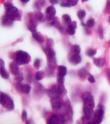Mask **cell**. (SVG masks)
Listing matches in <instances>:
<instances>
[{
	"instance_id": "1",
	"label": "cell",
	"mask_w": 110,
	"mask_h": 124,
	"mask_svg": "<svg viewBox=\"0 0 110 124\" xmlns=\"http://www.w3.org/2000/svg\"><path fill=\"white\" fill-rule=\"evenodd\" d=\"M4 7L5 9V15L11 20L14 21L21 20V15L19 13V9L12 3L9 2H6L4 4Z\"/></svg>"
},
{
	"instance_id": "2",
	"label": "cell",
	"mask_w": 110,
	"mask_h": 124,
	"mask_svg": "<svg viewBox=\"0 0 110 124\" xmlns=\"http://www.w3.org/2000/svg\"><path fill=\"white\" fill-rule=\"evenodd\" d=\"M45 53L47 57V65L49 68L53 69L57 66L55 53L51 46H47L45 49Z\"/></svg>"
},
{
	"instance_id": "3",
	"label": "cell",
	"mask_w": 110,
	"mask_h": 124,
	"mask_svg": "<svg viewBox=\"0 0 110 124\" xmlns=\"http://www.w3.org/2000/svg\"><path fill=\"white\" fill-rule=\"evenodd\" d=\"M15 60L19 65L29 64L31 61V57L26 52L19 50L15 53Z\"/></svg>"
},
{
	"instance_id": "4",
	"label": "cell",
	"mask_w": 110,
	"mask_h": 124,
	"mask_svg": "<svg viewBox=\"0 0 110 124\" xmlns=\"http://www.w3.org/2000/svg\"><path fill=\"white\" fill-rule=\"evenodd\" d=\"M103 106L101 104H99L98 106V108L95 111L93 117L92 118V123L94 124H100L103 118L104 115Z\"/></svg>"
},
{
	"instance_id": "5",
	"label": "cell",
	"mask_w": 110,
	"mask_h": 124,
	"mask_svg": "<svg viewBox=\"0 0 110 124\" xmlns=\"http://www.w3.org/2000/svg\"><path fill=\"white\" fill-rule=\"evenodd\" d=\"M82 98L83 99L84 103L85 106L94 108L95 107L94 97L89 92H85L82 95Z\"/></svg>"
},
{
	"instance_id": "6",
	"label": "cell",
	"mask_w": 110,
	"mask_h": 124,
	"mask_svg": "<svg viewBox=\"0 0 110 124\" xmlns=\"http://www.w3.org/2000/svg\"><path fill=\"white\" fill-rule=\"evenodd\" d=\"M46 14L47 19L51 22L55 17V16L56 14V9L53 6H50L46 9Z\"/></svg>"
},
{
	"instance_id": "7",
	"label": "cell",
	"mask_w": 110,
	"mask_h": 124,
	"mask_svg": "<svg viewBox=\"0 0 110 124\" xmlns=\"http://www.w3.org/2000/svg\"><path fill=\"white\" fill-rule=\"evenodd\" d=\"M47 93L51 99L60 97L61 96L58 90L57 86H56V85H53L51 88L48 89L47 91Z\"/></svg>"
},
{
	"instance_id": "8",
	"label": "cell",
	"mask_w": 110,
	"mask_h": 124,
	"mask_svg": "<svg viewBox=\"0 0 110 124\" xmlns=\"http://www.w3.org/2000/svg\"><path fill=\"white\" fill-rule=\"evenodd\" d=\"M51 103L54 110H60L63 106V103L59 97L51 99Z\"/></svg>"
},
{
	"instance_id": "9",
	"label": "cell",
	"mask_w": 110,
	"mask_h": 124,
	"mask_svg": "<svg viewBox=\"0 0 110 124\" xmlns=\"http://www.w3.org/2000/svg\"><path fill=\"white\" fill-rule=\"evenodd\" d=\"M65 106L66 109V114L67 115L68 118L72 121L73 116V111L71 107V104L68 99H66L65 101Z\"/></svg>"
},
{
	"instance_id": "10",
	"label": "cell",
	"mask_w": 110,
	"mask_h": 124,
	"mask_svg": "<svg viewBox=\"0 0 110 124\" xmlns=\"http://www.w3.org/2000/svg\"><path fill=\"white\" fill-rule=\"evenodd\" d=\"M69 60L71 63L74 65H77L80 63L81 62V57L79 54L71 53L69 57Z\"/></svg>"
},
{
	"instance_id": "11",
	"label": "cell",
	"mask_w": 110,
	"mask_h": 124,
	"mask_svg": "<svg viewBox=\"0 0 110 124\" xmlns=\"http://www.w3.org/2000/svg\"><path fill=\"white\" fill-rule=\"evenodd\" d=\"M83 110L85 117L89 120H92L94 116V113H95L93 108L84 106Z\"/></svg>"
},
{
	"instance_id": "12",
	"label": "cell",
	"mask_w": 110,
	"mask_h": 124,
	"mask_svg": "<svg viewBox=\"0 0 110 124\" xmlns=\"http://www.w3.org/2000/svg\"><path fill=\"white\" fill-rule=\"evenodd\" d=\"M19 65L16 63V62H12L9 64V70L14 76H17L19 72Z\"/></svg>"
},
{
	"instance_id": "13",
	"label": "cell",
	"mask_w": 110,
	"mask_h": 124,
	"mask_svg": "<svg viewBox=\"0 0 110 124\" xmlns=\"http://www.w3.org/2000/svg\"><path fill=\"white\" fill-rule=\"evenodd\" d=\"M77 28V23L76 21H73L71 24L68 25L66 30L67 32L69 35H73L76 33V30Z\"/></svg>"
},
{
	"instance_id": "14",
	"label": "cell",
	"mask_w": 110,
	"mask_h": 124,
	"mask_svg": "<svg viewBox=\"0 0 110 124\" xmlns=\"http://www.w3.org/2000/svg\"><path fill=\"white\" fill-rule=\"evenodd\" d=\"M14 21L7 15H5L2 18V24L4 26H9L13 24Z\"/></svg>"
},
{
	"instance_id": "15",
	"label": "cell",
	"mask_w": 110,
	"mask_h": 124,
	"mask_svg": "<svg viewBox=\"0 0 110 124\" xmlns=\"http://www.w3.org/2000/svg\"><path fill=\"white\" fill-rule=\"evenodd\" d=\"M32 36L35 40L40 44L43 43L45 41V37L39 32H36L32 33Z\"/></svg>"
},
{
	"instance_id": "16",
	"label": "cell",
	"mask_w": 110,
	"mask_h": 124,
	"mask_svg": "<svg viewBox=\"0 0 110 124\" xmlns=\"http://www.w3.org/2000/svg\"><path fill=\"white\" fill-rule=\"evenodd\" d=\"M60 122L61 120L60 117L56 114H54L48 119L47 123L49 124H54L60 123Z\"/></svg>"
},
{
	"instance_id": "17",
	"label": "cell",
	"mask_w": 110,
	"mask_h": 124,
	"mask_svg": "<svg viewBox=\"0 0 110 124\" xmlns=\"http://www.w3.org/2000/svg\"><path fill=\"white\" fill-rule=\"evenodd\" d=\"M67 73V68L63 65H59L57 66V75L65 77Z\"/></svg>"
},
{
	"instance_id": "18",
	"label": "cell",
	"mask_w": 110,
	"mask_h": 124,
	"mask_svg": "<svg viewBox=\"0 0 110 124\" xmlns=\"http://www.w3.org/2000/svg\"><path fill=\"white\" fill-rule=\"evenodd\" d=\"M51 25L54 26V28L60 30H61L63 28V26L61 25L60 21L59 20V19L57 17H55L53 19L52 21H51Z\"/></svg>"
},
{
	"instance_id": "19",
	"label": "cell",
	"mask_w": 110,
	"mask_h": 124,
	"mask_svg": "<svg viewBox=\"0 0 110 124\" xmlns=\"http://www.w3.org/2000/svg\"><path fill=\"white\" fill-rule=\"evenodd\" d=\"M19 88L20 91L24 94H29L31 90V87L29 84H21Z\"/></svg>"
},
{
	"instance_id": "20",
	"label": "cell",
	"mask_w": 110,
	"mask_h": 124,
	"mask_svg": "<svg viewBox=\"0 0 110 124\" xmlns=\"http://www.w3.org/2000/svg\"><path fill=\"white\" fill-rule=\"evenodd\" d=\"M8 111H12L14 109L15 105L14 103V101L13 99H11L10 98L9 99V100L7 101V102L6 103L4 106H3Z\"/></svg>"
},
{
	"instance_id": "21",
	"label": "cell",
	"mask_w": 110,
	"mask_h": 124,
	"mask_svg": "<svg viewBox=\"0 0 110 124\" xmlns=\"http://www.w3.org/2000/svg\"><path fill=\"white\" fill-rule=\"evenodd\" d=\"M94 63L98 67H103L105 63V60L104 58L101 59H94Z\"/></svg>"
},
{
	"instance_id": "22",
	"label": "cell",
	"mask_w": 110,
	"mask_h": 124,
	"mask_svg": "<svg viewBox=\"0 0 110 124\" xmlns=\"http://www.w3.org/2000/svg\"><path fill=\"white\" fill-rule=\"evenodd\" d=\"M78 74L81 79H85L88 75V72L85 68H83L78 71Z\"/></svg>"
},
{
	"instance_id": "23",
	"label": "cell",
	"mask_w": 110,
	"mask_h": 124,
	"mask_svg": "<svg viewBox=\"0 0 110 124\" xmlns=\"http://www.w3.org/2000/svg\"><path fill=\"white\" fill-rule=\"evenodd\" d=\"M5 66H1V75L3 78L7 79L9 78V74L5 68Z\"/></svg>"
},
{
	"instance_id": "24",
	"label": "cell",
	"mask_w": 110,
	"mask_h": 124,
	"mask_svg": "<svg viewBox=\"0 0 110 124\" xmlns=\"http://www.w3.org/2000/svg\"><path fill=\"white\" fill-rule=\"evenodd\" d=\"M9 98L10 97L9 96L2 92L1 94V103L2 105L3 106H4Z\"/></svg>"
},
{
	"instance_id": "25",
	"label": "cell",
	"mask_w": 110,
	"mask_h": 124,
	"mask_svg": "<svg viewBox=\"0 0 110 124\" xmlns=\"http://www.w3.org/2000/svg\"><path fill=\"white\" fill-rule=\"evenodd\" d=\"M62 19H63V21L65 24L66 25H69L72 23L71 18H70V16L67 14H65L63 15Z\"/></svg>"
},
{
	"instance_id": "26",
	"label": "cell",
	"mask_w": 110,
	"mask_h": 124,
	"mask_svg": "<svg viewBox=\"0 0 110 124\" xmlns=\"http://www.w3.org/2000/svg\"><path fill=\"white\" fill-rule=\"evenodd\" d=\"M71 51L72 53L79 54L81 52V48L79 45H73L71 47Z\"/></svg>"
},
{
	"instance_id": "27",
	"label": "cell",
	"mask_w": 110,
	"mask_h": 124,
	"mask_svg": "<svg viewBox=\"0 0 110 124\" xmlns=\"http://www.w3.org/2000/svg\"><path fill=\"white\" fill-rule=\"evenodd\" d=\"M59 93L61 95H65L67 93V90L64 87V84H58L57 85Z\"/></svg>"
},
{
	"instance_id": "28",
	"label": "cell",
	"mask_w": 110,
	"mask_h": 124,
	"mask_svg": "<svg viewBox=\"0 0 110 124\" xmlns=\"http://www.w3.org/2000/svg\"><path fill=\"white\" fill-rule=\"evenodd\" d=\"M45 4V0H37L35 4V6L37 9L40 10L42 7L44 6Z\"/></svg>"
},
{
	"instance_id": "29",
	"label": "cell",
	"mask_w": 110,
	"mask_h": 124,
	"mask_svg": "<svg viewBox=\"0 0 110 124\" xmlns=\"http://www.w3.org/2000/svg\"><path fill=\"white\" fill-rule=\"evenodd\" d=\"M45 77V73L42 71H37L35 74V78L37 80L40 81L44 78Z\"/></svg>"
},
{
	"instance_id": "30",
	"label": "cell",
	"mask_w": 110,
	"mask_h": 124,
	"mask_svg": "<svg viewBox=\"0 0 110 124\" xmlns=\"http://www.w3.org/2000/svg\"><path fill=\"white\" fill-rule=\"evenodd\" d=\"M29 22H30V25H32V26L36 27V26L38 25V20L35 18L33 14L32 16H31L30 17Z\"/></svg>"
},
{
	"instance_id": "31",
	"label": "cell",
	"mask_w": 110,
	"mask_h": 124,
	"mask_svg": "<svg viewBox=\"0 0 110 124\" xmlns=\"http://www.w3.org/2000/svg\"><path fill=\"white\" fill-rule=\"evenodd\" d=\"M97 53V50L95 49H93L92 48L88 49L86 51V55H88L89 57H93L94 55H96Z\"/></svg>"
},
{
	"instance_id": "32",
	"label": "cell",
	"mask_w": 110,
	"mask_h": 124,
	"mask_svg": "<svg viewBox=\"0 0 110 124\" xmlns=\"http://www.w3.org/2000/svg\"><path fill=\"white\" fill-rule=\"evenodd\" d=\"M33 15L38 21H40L43 18V14L40 11H35L33 13Z\"/></svg>"
},
{
	"instance_id": "33",
	"label": "cell",
	"mask_w": 110,
	"mask_h": 124,
	"mask_svg": "<svg viewBox=\"0 0 110 124\" xmlns=\"http://www.w3.org/2000/svg\"><path fill=\"white\" fill-rule=\"evenodd\" d=\"M77 16H78L79 19H80V20H83L86 16L85 11L83 9L80 10L77 13Z\"/></svg>"
},
{
	"instance_id": "34",
	"label": "cell",
	"mask_w": 110,
	"mask_h": 124,
	"mask_svg": "<svg viewBox=\"0 0 110 124\" xmlns=\"http://www.w3.org/2000/svg\"><path fill=\"white\" fill-rule=\"evenodd\" d=\"M23 80H24V77H23V73L21 72H19L18 74L16 76V80L20 83Z\"/></svg>"
},
{
	"instance_id": "35",
	"label": "cell",
	"mask_w": 110,
	"mask_h": 124,
	"mask_svg": "<svg viewBox=\"0 0 110 124\" xmlns=\"http://www.w3.org/2000/svg\"><path fill=\"white\" fill-rule=\"evenodd\" d=\"M94 25H95V20H94V19L93 18L89 19L86 23V25L89 28H92Z\"/></svg>"
},
{
	"instance_id": "36",
	"label": "cell",
	"mask_w": 110,
	"mask_h": 124,
	"mask_svg": "<svg viewBox=\"0 0 110 124\" xmlns=\"http://www.w3.org/2000/svg\"><path fill=\"white\" fill-rule=\"evenodd\" d=\"M79 0H66V3H67L70 6H76Z\"/></svg>"
},
{
	"instance_id": "37",
	"label": "cell",
	"mask_w": 110,
	"mask_h": 124,
	"mask_svg": "<svg viewBox=\"0 0 110 124\" xmlns=\"http://www.w3.org/2000/svg\"><path fill=\"white\" fill-rule=\"evenodd\" d=\"M64 81H65V77L57 75V82L58 84H64Z\"/></svg>"
},
{
	"instance_id": "38",
	"label": "cell",
	"mask_w": 110,
	"mask_h": 124,
	"mask_svg": "<svg viewBox=\"0 0 110 124\" xmlns=\"http://www.w3.org/2000/svg\"><path fill=\"white\" fill-rule=\"evenodd\" d=\"M40 60L39 59H37L35 60L34 63V67L35 68H36L37 69H39V68H40Z\"/></svg>"
},
{
	"instance_id": "39",
	"label": "cell",
	"mask_w": 110,
	"mask_h": 124,
	"mask_svg": "<svg viewBox=\"0 0 110 124\" xmlns=\"http://www.w3.org/2000/svg\"><path fill=\"white\" fill-rule=\"evenodd\" d=\"M22 119L23 122L24 123H26L28 120H27V113L25 111H23L22 113Z\"/></svg>"
},
{
	"instance_id": "40",
	"label": "cell",
	"mask_w": 110,
	"mask_h": 124,
	"mask_svg": "<svg viewBox=\"0 0 110 124\" xmlns=\"http://www.w3.org/2000/svg\"><path fill=\"white\" fill-rule=\"evenodd\" d=\"M98 34H99V37H100L101 39H103V30L101 26H99V28H98Z\"/></svg>"
},
{
	"instance_id": "41",
	"label": "cell",
	"mask_w": 110,
	"mask_h": 124,
	"mask_svg": "<svg viewBox=\"0 0 110 124\" xmlns=\"http://www.w3.org/2000/svg\"><path fill=\"white\" fill-rule=\"evenodd\" d=\"M47 46H52L54 45V41L51 38H47Z\"/></svg>"
},
{
	"instance_id": "42",
	"label": "cell",
	"mask_w": 110,
	"mask_h": 124,
	"mask_svg": "<svg viewBox=\"0 0 110 124\" xmlns=\"http://www.w3.org/2000/svg\"><path fill=\"white\" fill-rule=\"evenodd\" d=\"M28 30L30 31V32H32V33L37 32V30H36V27L33 26L32 25H29L28 26Z\"/></svg>"
},
{
	"instance_id": "43",
	"label": "cell",
	"mask_w": 110,
	"mask_h": 124,
	"mask_svg": "<svg viewBox=\"0 0 110 124\" xmlns=\"http://www.w3.org/2000/svg\"><path fill=\"white\" fill-rule=\"evenodd\" d=\"M87 80H88V81H89V82L90 83H94L95 82V78H94V77L93 75H90L89 76Z\"/></svg>"
},
{
	"instance_id": "44",
	"label": "cell",
	"mask_w": 110,
	"mask_h": 124,
	"mask_svg": "<svg viewBox=\"0 0 110 124\" xmlns=\"http://www.w3.org/2000/svg\"><path fill=\"white\" fill-rule=\"evenodd\" d=\"M82 122H83V123L84 124H88V123H91V122H90V120L87 119L85 117V116H83V117H82Z\"/></svg>"
},
{
	"instance_id": "45",
	"label": "cell",
	"mask_w": 110,
	"mask_h": 124,
	"mask_svg": "<svg viewBox=\"0 0 110 124\" xmlns=\"http://www.w3.org/2000/svg\"><path fill=\"white\" fill-rule=\"evenodd\" d=\"M110 11V0H108L107 7H106V11H107V13H109Z\"/></svg>"
},
{
	"instance_id": "46",
	"label": "cell",
	"mask_w": 110,
	"mask_h": 124,
	"mask_svg": "<svg viewBox=\"0 0 110 124\" xmlns=\"http://www.w3.org/2000/svg\"><path fill=\"white\" fill-rule=\"evenodd\" d=\"M49 1L52 5L56 4H57L58 3V0H49Z\"/></svg>"
},
{
	"instance_id": "47",
	"label": "cell",
	"mask_w": 110,
	"mask_h": 124,
	"mask_svg": "<svg viewBox=\"0 0 110 124\" xmlns=\"http://www.w3.org/2000/svg\"><path fill=\"white\" fill-rule=\"evenodd\" d=\"M61 6L62 7H70V6L67 3L64 2V3H63L62 4H61Z\"/></svg>"
},
{
	"instance_id": "48",
	"label": "cell",
	"mask_w": 110,
	"mask_h": 124,
	"mask_svg": "<svg viewBox=\"0 0 110 124\" xmlns=\"http://www.w3.org/2000/svg\"><path fill=\"white\" fill-rule=\"evenodd\" d=\"M106 72H107L108 77L110 79V69L109 68L106 69Z\"/></svg>"
},
{
	"instance_id": "49",
	"label": "cell",
	"mask_w": 110,
	"mask_h": 124,
	"mask_svg": "<svg viewBox=\"0 0 110 124\" xmlns=\"http://www.w3.org/2000/svg\"><path fill=\"white\" fill-rule=\"evenodd\" d=\"M21 2H22L23 3H27L28 2L30 1V0H20Z\"/></svg>"
},
{
	"instance_id": "50",
	"label": "cell",
	"mask_w": 110,
	"mask_h": 124,
	"mask_svg": "<svg viewBox=\"0 0 110 124\" xmlns=\"http://www.w3.org/2000/svg\"><path fill=\"white\" fill-rule=\"evenodd\" d=\"M109 23H110V17H109Z\"/></svg>"
},
{
	"instance_id": "51",
	"label": "cell",
	"mask_w": 110,
	"mask_h": 124,
	"mask_svg": "<svg viewBox=\"0 0 110 124\" xmlns=\"http://www.w3.org/2000/svg\"><path fill=\"white\" fill-rule=\"evenodd\" d=\"M82 1H88V0H82Z\"/></svg>"
},
{
	"instance_id": "52",
	"label": "cell",
	"mask_w": 110,
	"mask_h": 124,
	"mask_svg": "<svg viewBox=\"0 0 110 124\" xmlns=\"http://www.w3.org/2000/svg\"><path fill=\"white\" fill-rule=\"evenodd\" d=\"M10 1H13V0H10Z\"/></svg>"
}]
</instances>
